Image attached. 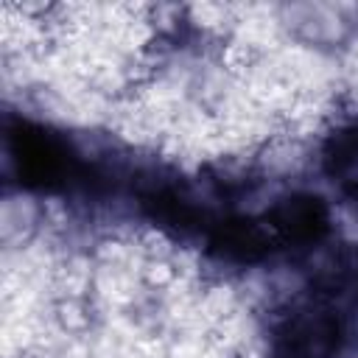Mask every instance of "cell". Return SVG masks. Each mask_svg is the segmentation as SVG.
<instances>
[{
    "instance_id": "1",
    "label": "cell",
    "mask_w": 358,
    "mask_h": 358,
    "mask_svg": "<svg viewBox=\"0 0 358 358\" xmlns=\"http://www.w3.org/2000/svg\"><path fill=\"white\" fill-rule=\"evenodd\" d=\"M338 341V316L327 308H305L280 324L271 344V358H333Z\"/></svg>"
},
{
    "instance_id": "2",
    "label": "cell",
    "mask_w": 358,
    "mask_h": 358,
    "mask_svg": "<svg viewBox=\"0 0 358 358\" xmlns=\"http://www.w3.org/2000/svg\"><path fill=\"white\" fill-rule=\"evenodd\" d=\"M14 162L20 179L31 187H50L67 176V148L45 129H22L14 137Z\"/></svg>"
},
{
    "instance_id": "3",
    "label": "cell",
    "mask_w": 358,
    "mask_h": 358,
    "mask_svg": "<svg viewBox=\"0 0 358 358\" xmlns=\"http://www.w3.org/2000/svg\"><path fill=\"white\" fill-rule=\"evenodd\" d=\"M266 224H268V229H271V235L277 241L308 246V243H316V241H322L327 235L330 213H327V204L319 196L294 193V196L280 199L271 207Z\"/></svg>"
},
{
    "instance_id": "4",
    "label": "cell",
    "mask_w": 358,
    "mask_h": 358,
    "mask_svg": "<svg viewBox=\"0 0 358 358\" xmlns=\"http://www.w3.org/2000/svg\"><path fill=\"white\" fill-rule=\"evenodd\" d=\"M274 241L277 238L271 235L268 224H257L252 218H229L213 229L210 249L229 263H257L271 252Z\"/></svg>"
},
{
    "instance_id": "5",
    "label": "cell",
    "mask_w": 358,
    "mask_h": 358,
    "mask_svg": "<svg viewBox=\"0 0 358 358\" xmlns=\"http://www.w3.org/2000/svg\"><path fill=\"white\" fill-rule=\"evenodd\" d=\"M322 162L333 182L358 193V123L338 126L327 137L322 148Z\"/></svg>"
}]
</instances>
